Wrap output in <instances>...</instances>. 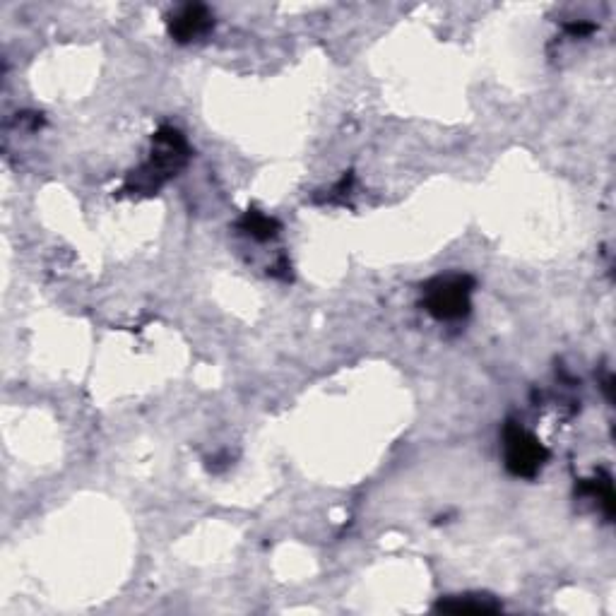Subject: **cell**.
Returning <instances> with one entry per match:
<instances>
[{
    "mask_svg": "<svg viewBox=\"0 0 616 616\" xmlns=\"http://www.w3.org/2000/svg\"><path fill=\"white\" fill-rule=\"evenodd\" d=\"M188 157H191V147H188L181 130L171 126L159 128L152 138L150 159L128 176L126 186H123V193L130 195L159 193L164 183H169L183 167H186Z\"/></svg>",
    "mask_w": 616,
    "mask_h": 616,
    "instance_id": "1",
    "label": "cell"
},
{
    "mask_svg": "<svg viewBox=\"0 0 616 616\" xmlns=\"http://www.w3.org/2000/svg\"><path fill=\"white\" fill-rule=\"evenodd\" d=\"M472 292H475V280L470 275L450 272L424 284L422 304L436 321H460L470 313Z\"/></svg>",
    "mask_w": 616,
    "mask_h": 616,
    "instance_id": "2",
    "label": "cell"
},
{
    "mask_svg": "<svg viewBox=\"0 0 616 616\" xmlns=\"http://www.w3.org/2000/svg\"><path fill=\"white\" fill-rule=\"evenodd\" d=\"M503 460L513 477L535 479L547 465L549 450L525 426L508 422L503 426Z\"/></svg>",
    "mask_w": 616,
    "mask_h": 616,
    "instance_id": "3",
    "label": "cell"
},
{
    "mask_svg": "<svg viewBox=\"0 0 616 616\" xmlns=\"http://www.w3.org/2000/svg\"><path fill=\"white\" fill-rule=\"evenodd\" d=\"M215 27V15L207 5L188 3L181 5L174 15L169 17V34L179 44H191V41L205 37Z\"/></svg>",
    "mask_w": 616,
    "mask_h": 616,
    "instance_id": "4",
    "label": "cell"
},
{
    "mask_svg": "<svg viewBox=\"0 0 616 616\" xmlns=\"http://www.w3.org/2000/svg\"><path fill=\"white\" fill-rule=\"evenodd\" d=\"M436 612L446 614H494L501 612V602L491 595H450L438 600Z\"/></svg>",
    "mask_w": 616,
    "mask_h": 616,
    "instance_id": "5",
    "label": "cell"
},
{
    "mask_svg": "<svg viewBox=\"0 0 616 616\" xmlns=\"http://www.w3.org/2000/svg\"><path fill=\"white\" fill-rule=\"evenodd\" d=\"M236 227L244 231V234L251 236V239L270 241V239H275L277 231H280V222L268 217L265 212L256 210V207H251V210H246L244 217L236 222Z\"/></svg>",
    "mask_w": 616,
    "mask_h": 616,
    "instance_id": "6",
    "label": "cell"
},
{
    "mask_svg": "<svg viewBox=\"0 0 616 616\" xmlns=\"http://www.w3.org/2000/svg\"><path fill=\"white\" fill-rule=\"evenodd\" d=\"M580 494L590 496V499L597 501V506L602 508L604 518L612 520L614 518V489H612V477L600 472L595 479H583L580 484Z\"/></svg>",
    "mask_w": 616,
    "mask_h": 616,
    "instance_id": "7",
    "label": "cell"
},
{
    "mask_svg": "<svg viewBox=\"0 0 616 616\" xmlns=\"http://www.w3.org/2000/svg\"><path fill=\"white\" fill-rule=\"evenodd\" d=\"M566 32L571 37H588V34L595 32V25H590V22H571V25H566Z\"/></svg>",
    "mask_w": 616,
    "mask_h": 616,
    "instance_id": "8",
    "label": "cell"
}]
</instances>
